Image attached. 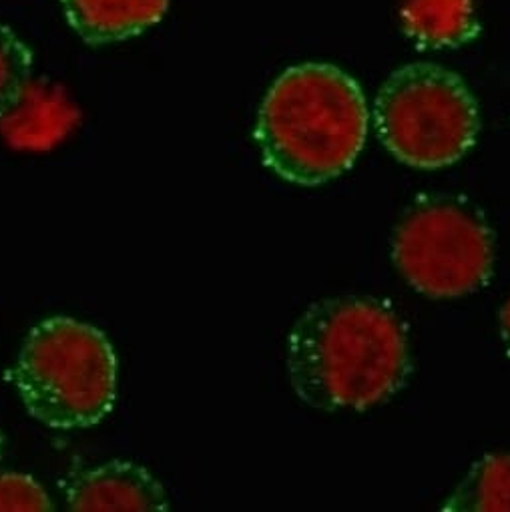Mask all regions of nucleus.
Here are the masks:
<instances>
[{
	"label": "nucleus",
	"instance_id": "obj_1",
	"mask_svg": "<svg viewBox=\"0 0 510 512\" xmlns=\"http://www.w3.org/2000/svg\"><path fill=\"white\" fill-rule=\"evenodd\" d=\"M286 362L296 396L324 412L384 402L412 370L404 322L388 304L360 296L312 304L288 336Z\"/></svg>",
	"mask_w": 510,
	"mask_h": 512
},
{
	"label": "nucleus",
	"instance_id": "obj_2",
	"mask_svg": "<svg viewBox=\"0 0 510 512\" xmlns=\"http://www.w3.org/2000/svg\"><path fill=\"white\" fill-rule=\"evenodd\" d=\"M366 135V97L354 77L330 63L284 71L268 89L253 131L264 165L306 187L346 173Z\"/></svg>",
	"mask_w": 510,
	"mask_h": 512
},
{
	"label": "nucleus",
	"instance_id": "obj_3",
	"mask_svg": "<svg viewBox=\"0 0 510 512\" xmlns=\"http://www.w3.org/2000/svg\"><path fill=\"white\" fill-rule=\"evenodd\" d=\"M117 354L95 326L55 316L27 336L13 372L25 410L57 430L99 424L117 400Z\"/></svg>",
	"mask_w": 510,
	"mask_h": 512
},
{
	"label": "nucleus",
	"instance_id": "obj_4",
	"mask_svg": "<svg viewBox=\"0 0 510 512\" xmlns=\"http://www.w3.org/2000/svg\"><path fill=\"white\" fill-rule=\"evenodd\" d=\"M382 145L404 165L440 169L460 161L476 143L480 113L460 75L434 65L396 69L374 101Z\"/></svg>",
	"mask_w": 510,
	"mask_h": 512
},
{
	"label": "nucleus",
	"instance_id": "obj_5",
	"mask_svg": "<svg viewBox=\"0 0 510 512\" xmlns=\"http://www.w3.org/2000/svg\"><path fill=\"white\" fill-rule=\"evenodd\" d=\"M392 260L416 292L436 300L460 298L490 280L494 233L468 199L422 193L394 229Z\"/></svg>",
	"mask_w": 510,
	"mask_h": 512
},
{
	"label": "nucleus",
	"instance_id": "obj_6",
	"mask_svg": "<svg viewBox=\"0 0 510 512\" xmlns=\"http://www.w3.org/2000/svg\"><path fill=\"white\" fill-rule=\"evenodd\" d=\"M65 504L75 512H167L163 484L141 464L113 460L69 474L61 482Z\"/></svg>",
	"mask_w": 510,
	"mask_h": 512
},
{
	"label": "nucleus",
	"instance_id": "obj_7",
	"mask_svg": "<svg viewBox=\"0 0 510 512\" xmlns=\"http://www.w3.org/2000/svg\"><path fill=\"white\" fill-rule=\"evenodd\" d=\"M71 29L93 47L135 39L155 27L169 0H61Z\"/></svg>",
	"mask_w": 510,
	"mask_h": 512
},
{
	"label": "nucleus",
	"instance_id": "obj_8",
	"mask_svg": "<svg viewBox=\"0 0 510 512\" xmlns=\"http://www.w3.org/2000/svg\"><path fill=\"white\" fill-rule=\"evenodd\" d=\"M400 21L420 49H458L480 33L472 0H406Z\"/></svg>",
	"mask_w": 510,
	"mask_h": 512
},
{
	"label": "nucleus",
	"instance_id": "obj_9",
	"mask_svg": "<svg viewBox=\"0 0 510 512\" xmlns=\"http://www.w3.org/2000/svg\"><path fill=\"white\" fill-rule=\"evenodd\" d=\"M442 510L510 512V454H486L476 460Z\"/></svg>",
	"mask_w": 510,
	"mask_h": 512
},
{
	"label": "nucleus",
	"instance_id": "obj_10",
	"mask_svg": "<svg viewBox=\"0 0 510 512\" xmlns=\"http://www.w3.org/2000/svg\"><path fill=\"white\" fill-rule=\"evenodd\" d=\"M71 117L73 113L69 111L65 101L31 85L23 101L11 115L3 119V123L9 127V133L13 137L37 141L61 135Z\"/></svg>",
	"mask_w": 510,
	"mask_h": 512
},
{
	"label": "nucleus",
	"instance_id": "obj_11",
	"mask_svg": "<svg viewBox=\"0 0 510 512\" xmlns=\"http://www.w3.org/2000/svg\"><path fill=\"white\" fill-rule=\"evenodd\" d=\"M33 51L7 25H0V121L11 115L33 85Z\"/></svg>",
	"mask_w": 510,
	"mask_h": 512
},
{
	"label": "nucleus",
	"instance_id": "obj_12",
	"mask_svg": "<svg viewBox=\"0 0 510 512\" xmlns=\"http://www.w3.org/2000/svg\"><path fill=\"white\" fill-rule=\"evenodd\" d=\"M51 512L55 504L45 488L29 474L0 470V512Z\"/></svg>",
	"mask_w": 510,
	"mask_h": 512
},
{
	"label": "nucleus",
	"instance_id": "obj_13",
	"mask_svg": "<svg viewBox=\"0 0 510 512\" xmlns=\"http://www.w3.org/2000/svg\"><path fill=\"white\" fill-rule=\"evenodd\" d=\"M500 340L506 356L510 358V300L500 310Z\"/></svg>",
	"mask_w": 510,
	"mask_h": 512
}]
</instances>
